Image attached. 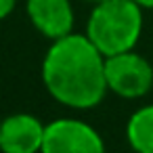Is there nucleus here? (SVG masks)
Segmentation results:
<instances>
[{"label":"nucleus","instance_id":"f257e3e1","mask_svg":"<svg viewBox=\"0 0 153 153\" xmlns=\"http://www.w3.org/2000/svg\"><path fill=\"white\" fill-rule=\"evenodd\" d=\"M46 92L71 109L97 107L107 90L105 55L84 34H67L53 40L42 59Z\"/></svg>","mask_w":153,"mask_h":153},{"label":"nucleus","instance_id":"f03ea898","mask_svg":"<svg viewBox=\"0 0 153 153\" xmlns=\"http://www.w3.org/2000/svg\"><path fill=\"white\" fill-rule=\"evenodd\" d=\"M143 34V7L134 0H105L94 4L88 23V40L105 55L132 51Z\"/></svg>","mask_w":153,"mask_h":153},{"label":"nucleus","instance_id":"7ed1b4c3","mask_svg":"<svg viewBox=\"0 0 153 153\" xmlns=\"http://www.w3.org/2000/svg\"><path fill=\"white\" fill-rule=\"evenodd\" d=\"M107 90L122 99H140L153 88V65L138 53L126 51L105 57Z\"/></svg>","mask_w":153,"mask_h":153},{"label":"nucleus","instance_id":"20e7f679","mask_svg":"<svg viewBox=\"0 0 153 153\" xmlns=\"http://www.w3.org/2000/svg\"><path fill=\"white\" fill-rule=\"evenodd\" d=\"M40 153H105V143L90 124L59 117L46 126Z\"/></svg>","mask_w":153,"mask_h":153},{"label":"nucleus","instance_id":"39448f33","mask_svg":"<svg viewBox=\"0 0 153 153\" xmlns=\"http://www.w3.org/2000/svg\"><path fill=\"white\" fill-rule=\"evenodd\" d=\"M46 126L32 113H13L0 122L2 153H40Z\"/></svg>","mask_w":153,"mask_h":153},{"label":"nucleus","instance_id":"423d86ee","mask_svg":"<svg viewBox=\"0 0 153 153\" xmlns=\"http://www.w3.org/2000/svg\"><path fill=\"white\" fill-rule=\"evenodd\" d=\"M25 11L32 25L48 40H57L74 32L76 17L69 0H27Z\"/></svg>","mask_w":153,"mask_h":153},{"label":"nucleus","instance_id":"0eeeda50","mask_svg":"<svg viewBox=\"0 0 153 153\" xmlns=\"http://www.w3.org/2000/svg\"><path fill=\"white\" fill-rule=\"evenodd\" d=\"M126 140L134 153H153V103L136 109L128 117Z\"/></svg>","mask_w":153,"mask_h":153},{"label":"nucleus","instance_id":"6e6552de","mask_svg":"<svg viewBox=\"0 0 153 153\" xmlns=\"http://www.w3.org/2000/svg\"><path fill=\"white\" fill-rule=\"evenodd\" d=\"M15 4H17V0H0V19L9 17V15L13 13Z\"/></svg>","mask_w":153,"mask_h":153},{"label":"nucleus","instance_id":"1a4fd4ad","mask_svg":"<svg viewBox=\"0 0 153 153\" xmlns=\"http://www.w3.org/2000/svg\"><path fill=\"white\" fill-rule=\"evenodd\" d=\"M134 2L143 9H153V0H134Z\"/></svg>","mask_w":153,"mask_h":153},{"label":"nucleus","instance_id":"9d476101","mask_svg":"<svg viewBox=\"0 0 153 153\" xmlns=\"http://www.w3.org/2000/svg\"><path fill=\"white\" fill-rule=\"evenodd\" d=\"M88 2H92V4H99V2H105V0H88Z\"/></svg>","mask_w":153,"mask_h":153}]
</instances>
